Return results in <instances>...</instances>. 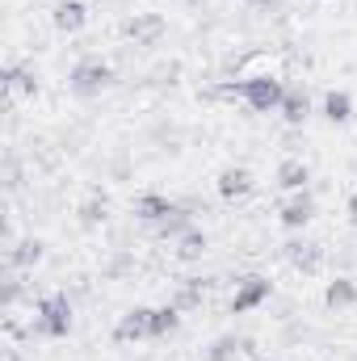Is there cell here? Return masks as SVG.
Instances as JSON below:
<instances>
[{"label":"cell","instance_id":"obj_16","mask_svg":"<svg viewBox=\"0 0 357 361\" xmlns=\"http://www.w3.org/2000/svg\"><path fill=\"white\" fill-rule=\"evenodd\" d=\"M307 180H311V169H307L303 160H282V164H277V185H282V189L298 193V189H307Z\"/></svg>","mask_w":357,"mask_h":361},{"label":"cell","instance_id":"obj_20","mask_svg":"<svg viewBox=\"0 0 357 361\" xmlns=\"http://www.w3.org/2000/svg\"><path fill=\"white\" fill-rule=\"evenodd\" d=\"M181 315H185V311H177L173 302H169V307H156V311H152V336H156V341L173 336L181 328Z\"/></svg>","mask_w":357,"mask_h":361},{"label":"cell","instance_id":"obj_9","mask_svg":"<svg viewBox=\"0 0 357 361\" xmlns=\"http://www.w3.org/2000/svg\"><path fill=\"white\" fill-rule=\"evenodd\" d=\"M85 21H89L85 0H59V4H55V30H59V34H80Z\"/></svg>","mask_w":357,"mask_h":361},{"label":"cell","instance_id":"obj_10","mask_svg":"<svg viewBox=\"0 0 357 361\" xmlns=\"http://www.w3.org/2000/svg\"><path fill=\"white\" fill-rule=\"evenodd\" d=\"M4 92L8 97H34L38 92V76L30 63H8L4 68Z\"/></svg>","mask_w":357,"mask_h":361},{"label":"cell","instance_id":"obj_25","mask_svg":"<svg viewBox=\"0 0 357 361\" xmlns=\"http://www.w3.org/2000/svg\"><path fill=\"white\" fill-rule=\"evenodd\" d=\"M349 219H353V223H357V193H353V197H349Z\"/></svg>","mask_w":357,"mask_h":361},{"label":"cell","instance_id":"obj_2","mask_svg":"<svg viewBox=\"0 0 357 361\" xmlns=\"http://www.w3.org/2000/svg\"><path fill=\"white\" fill-rule=\"evenodd\" d=\"M236 92L248 101V109H257V114H273V109H282L286 85H282L277 76H248V80L236 85Z\"/></svg>","mask_w":357,"mask_h":361},{"label":"cell","instance_id":"obj_18","mask_svg":"<svg viewBox=\"0 0 357 361\" xmlns=\"http://www.w3.org/2000/svg\"><path fill=\"white\" fill-rule=\"evenodd\" d=\"M253 341H240V336H219L210 349H206V361H236L240 353H248Z\"/></svg>","mask_w":357,"mask_h":361},{"label":"cell","instance_id":"obj_13","mask_svg":"<svg viewBox=\"0 0 357 361\" xmlns=\"http://www.w3.org/2000/svg\"><path fill=\"white\" fill-rule=\"evenodd\" d=\"M324 302H328L332 311H349L357 302V281L353 277H332L328 290H324Z\"/></svg>","mask_w":357,"mask_h":361},{"label":"cell","instance_id":"obj_23","mask_svg":"<svg viewBox=\"0 0 357 361\" xmlns=\"http://www.w3.org/2000/svg\"><path fill=\"white\" fill-rule=\"evenodd\" d=\"M105 214H109V202H105V197H89V202L80 206V227H101Z\"/></svg>","mask_w":357,"mask_h":361},{"label":"cell","instance_id":"obj_4","mask_svg":"<svg viewBox=\"0 0 357 361\" xmlns=\"http://www.w3.org/2000/svg\"><path fill=\"white\" fill-rule=\"evenodd\" d=\"M269 294H273V281H269V277H261V273L240 277V281H236V294H231V315H248V311H257Z\"/></svg>","mask_w":357,"mask_h":361},{"label":"cell","instance_id":"obj_12","mask_svg":"<svg viewBox=\"0 0 357 361\" xmlns=\"http://www.w3.org/2000/svg\"><path fill=\"white\" fill-rule=\"evenodd\" d=\"M219 193H223L227 202L248 197V193H253V173L240 169V164H236V169H223V173H219Z\"/></svg>","mask_w":357,"mask_h":361},{"label":"cell","instance_id":"obj_6","mask_svg":"<svg viewBox=\"0 0 357 361\" xmlns=\"http://www.w3.org/2000/svg\"><path fill=\"white\" fill-rule=\"evenodd\" d=\"M152 311H156V307H135V311H126V315L118 319V328H114V341H122V345L147 341V336H152Z\"/></svg>","mask_w":357,"mask_h":361},{"label":"cell","instance_id":"obj_15","mask_svg":"<svg viewBox=\"0 0 357 361\" xmlns=\"http://www.w3.org/2000/svg\"><path fill=\"white\" fill-rule=\"evenodd\" d=\"M324 118L332 122V126H341V122H349L353 118V97L345 89H332L324 92Z\"/></svg>","mask_w":357,"mask_h":361},{"label":"cell","instance_id":"obj_5","mask_svg":"<svg viewBox=\"0 0 357 361\" xmlns=\"http://www.w3.org/2000/svg\"><path fill=\"white\" fill-rule=\"evenodd\" d=\"M164 17L160 13H135L131 21H126V38L135 42V47H156L160 38H164Z\"/></svg>","mask_w":357,"mask_h":361},{"label":"cell","instance_id":"obj_8","mask_svg":"<svg viewBox=\"0 0 357 361\" xmlns=\"http://www.w3.org/2000/svg\"><path fill=\"white\" fill-rule=\"evenodd\" d=\"M173 206H177V202H169L164 193H139V197H135V219L147 223V227H160V223L173 214Z\"/></svg>","mask_w":357,"mask_h":361},{"label":"cell","instance_id":"obj_7","mask_svg":"<svg viewBox=\"0 0 357 361\" xmlns=\"http://www.w3.org/2000/svg\"><path fill=\"white\" fill-rule=\"evenodd\" d=\"M282 227H290V231H303L311 219H315V197L307 193V189H298V193H290V202L282 206Z\"/></svg>","mask_w":357,"mask_h":361},{"label":"cell","instance_id":"obj_22","mask_svg":"<svg viewBox=\"0 0 357 361\" xmlns=\"http://www.w3.org/2000/svg\"><path fill=\"white\" fill-rule=\"evenodd\" d=\"M173 307H177V311H193V307H202V281H198V277H189L177 294H173Z\"/></svg>","mask_w":357,"mask_h":361},{"label":"cell","instance_id":"obj_11","mask_svg":"<svg viewBox=\"0 0 357 361\" xmlns=\"http://www.w3.org/2000/svg\"><path fill=\"white\" fill-rule=\"evenodd\" d=\"M286 261L298 273H315L324 257H320V244H311V240H290V244H286Z\"/></svg>","mask_w":357,"mask_h":361},{"label":"cell","instance_id":"obj_19","mask_svg":"<svg viewBox=\"0 0 357 361\" xmlns=\"http://www.w3.org/2000/svg\"><path fill=\"white\" fill-rule=\"evenodd\" d=\"M189 227H193V210H189V206H181V202H177V206H173V214H169V219H164V223H160L156 231H160L164 240H181V235H185Z\"/></svg>","mask_w":357,"mask_h":361},{"label":"cell","instance_id":"obj_24","mask_svg":"<svg viewBox=\"0 0 357 361\" xmlns=\"http://www.w3.org/2000/svg\"><path fill=\"white\" fill-rule=\"evenodd\" d=\"M248 4H253V8H261V13H277L286 0H248Z\"/></svg>","mask_w":357,"mask_h":361},{"label":"cell","instance_id":"obj_1","mask_svg":"<svg viewBox=\"0 0 357 361\" xmlns=\"http://www.w3.org/2000/svg\"><path fill=\"white\" fill-rule=\"evenodd\" d=\"M34 332L38 336H68L72 332V302L68 294H47L34 311Z\"/></svg>","mask_w":357,"mask_h":361},{"label":"cell","instance_id":"obj_14","mask_svg":"<svg viewBox=\"0 0 357 361\" xmlns=\"http://www.w3.org/2000/svg\"><path fill=\"white\" fill-rule=\"evenodd\" d=\"M42 261V240H17V244H8V269H34Z\"/></svg>","mask_w":357,"mask_h":361},{"label":"cell","instance_id":"obj_3","mask_svg":"<svg viewBox=\"0 0 357 361\" xmlns=\"http://www.w3.org/2000/svg\"><path fill=\"white\" fill-rule=\"evenodd\" d=\"M109 80H114V68L105 59H97V55H85L72 68V76H68V85H72L76 97H97L101 89H109Z\"/></svg>","mask_w":357,"mask_h":361},{"label":"cell","instance_id":"obj_21","mask_svg":"<svg viewBox=\"0 0 357 361\" xmlns=\"http://www.w3.org/2000/svg\"><path fill=\"white\" fill-rule=\"evenodd\" d=\"M202 252H206V231L189 227V231H185V235L177 240V261L193 265V261H202Z\"/></svg>","mask_w":357,"mask_h":361},{"label":"cell","instance_id":"obj_17","mask_svg":"<svg viewBox=\"0 0 357 361\" xmlns=\"http://www.w3.org/2000/svg\"><path fill=\"white\" fill-rule=\"evenodd\" d=\"M307 114H311L307 92H303V89H286V97H282V118H286L290 126H303V122H307Z\"/></svg>","mask_w":357,"mask_h":361}]
</instances>
